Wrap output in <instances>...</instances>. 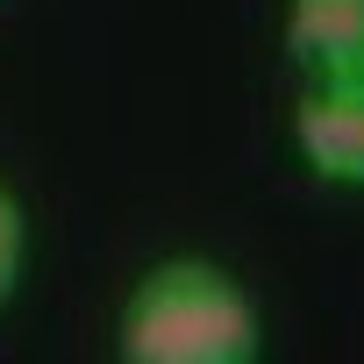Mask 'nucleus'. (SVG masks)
Returning <instances> with one entry per match:
<instances>
[{
    "label": "nucleus",
    "instance_id": "nucleus-1",
    "mask_svg": "<svg viewBox=\"0 0 364 364\" xmlns=\"http://www.w3.org/2000/svg\"><path fill=\"white\" fill-rule=\"evenodd\" d=\"M114 357L122 364H257L264 314L250 286L215 257H164L129 286L114 314Z\"/></svg>",
    "mask_w": 364,
    "mask_h": 364
},
{
    "label": "nucleus",
    "instance_id": "nucleus-2",
    "mask_svg": "<svg viewBox=\"0 0 364 364\" xmlns=\"http://www.w3.org/2000/svg\"><path fill=\"white\" fill-rule=\"evenodd\" d=\"M286 136L321 186H364V79H307Z\"/></svg>",
    "mask_w": 364,
    "mask_h": 364
},
{
    "label": "nucleus",
    "instance_id": "nucleus-3",
    "mask_svg": "<svg viewBox=\"0 0 364 364\" xmlns=\"http://www.w3.org/2000/svg\"><path fill=\"white\" fill-rule=\"evenodd\" d=\"M279 50L307 79H364V0H286Z\"/></svg>",
    "mask_w": 364,
    "mask_h": 364
},
{
    "label": "nucleus",
    "instance_id": "nucleus-4",
    "mask_svg": "<svg viewBox=\"0 0 364 364\" xmlns=\"http://www.w3.org/2000/svg\"><path fill=\"white\" fill-rule=\"evenodd\" d=\"M22 264H29V215H22L15 186L0 178V307L22 293Z\"/></svg>",
    "mask_w": 364,
    "mask_h": 364
}]
</instances>
